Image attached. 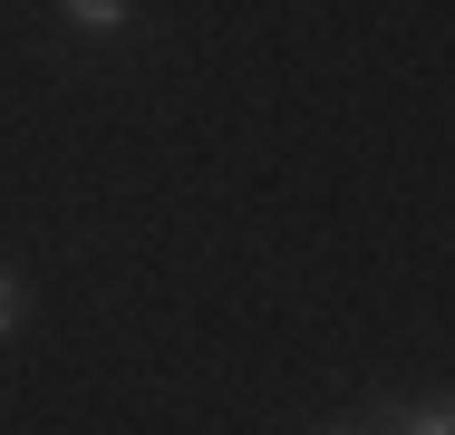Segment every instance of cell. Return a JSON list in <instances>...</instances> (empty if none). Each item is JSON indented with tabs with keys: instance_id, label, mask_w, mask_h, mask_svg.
Returning a JSON list of instances; mask_svg holds the SVG:
<instances>
[{
	"instance_id": "cell-2",
	"label": "cell",
	"mask_w": 455,
	"mask_h": 435,
	"mask_svg": "<svg viewBox=\"0 0 455 435\" xmlns=\"http://www.w3.org/2000/svg\"><path fill=\"white\" fill-rule=\"evenodd\" d=\"M59 20H68V29H78V39H116V29H126V20H136V10H126V0H68V10H59Z\"/></svg>"
},
{
	"instance_id": "cell-4",
	"label": "cell",
	"mask_w": 455,
	"mask_h": 435,
	"mask_svg": "<svg viewBox=\"0 0 455 435\" xmlns=\"http://www.w3.org/2000/svg\"><path fill=\"white\" fill-rule=\"evenodd\" d=\"M320 435H368V426H320Z\"/></svg>"
},
{
	"instance_id": "cell-1",
	"label": "cell",
	"mask_w": 455,
	"mask_h": 435,
	"mask_svg": "<svg viewBox=\"0 0 455 435\" xmlns=\"http://www.w3.org/2000/svg\"><path fill=\"white\" fill-rule=\"evenodd\" d=\"M387 435H455V387H446V397H417V407H397V416H387Z\"/></svg>"
},
{
	"instance_id": "cell-3",
	"label": "cell",
	"mask_w": 455,
	"mask_h": 435,
	"mask_svg": "<svg viewBox=\"0 0 455 435\" xmlns=\"http://www.w3.org/2000/svg\"><path fill=\"white\" fill-rule=\"evenodd\" d=\"M20 320H29V290H20V271H0V339H10Z\"/></svg>"
}]
</instances>
